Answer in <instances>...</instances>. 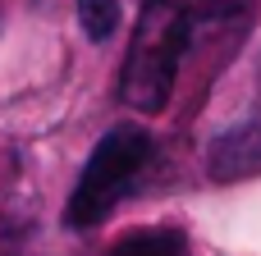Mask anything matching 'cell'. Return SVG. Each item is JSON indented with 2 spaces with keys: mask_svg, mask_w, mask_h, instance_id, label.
Wrapping results in <instances>:
<instances>
[{
  "mask_svg": "<svg viewBox=\"0 0 261 256\" xmlns=\"http://www.w3.org/2000/svg\"><path fill=\"white\" fill-rule=\"evenodd\" d=\"M78 27L92 41H110L119 27V0H78Z\"/></svg>",
  "mask_w": 261,
  "mask_h": 256,
  "instance_id": "cell-5",
  "label": "cell"
},
{
  "mask_svg": "<svg viewBox=\"0 0 261 256\" xmlns=\"http://www.w3.org/2000/svg\"><path fill=\"white\" fill-rule=\"evenodd\" d=\"M206 174H211L216 183H239V179L261 174V119L239 124V128H229V133H220V137L211 142Z\"/></svg>",
  "mask_w": 261,
  "mask_h": 256,
  "instance_id": "cell-3",
  "label": "cell"
},
{
  "mask_svg": "<svg viewBox=\"0 0 261 256\" xmlns=\"http://www.w3.org/2000/svg\"><path fill=\"white\" fill-rule=\"evenodd\" d=\"M151 133L138 128V124H115L96 151L87 156L73 192H69V206H64V224L69 229H96L142 179V169L151 165Z\"/></svg>",
  "mask_w": 261,
  "mask_h": 256,
  "instance_id": "cell-2",
  "label": "cell"
},
{
  "mask_svg": "<svg viewBox=\"0 0 261 256\" xmlns=\"http://www.w3.org/2000/svg\"><path fill=\"white\" fill-rule=\"evenodd\" d=\"M106 256H188V243L179 229H138L119 238Z\"/></svg>",
  "mask_w": 261,
  "mask_h": 256,
  "instance_id": "cell-4",
  "label": "cell"
},
{
  "mask_svg": "<svg viewBox=\"0 0 261 256\" xmlns=\"http://www.w3.org/2000/svg\"><path fill=\"white\" fill-rule=\"evenodd\" d=\"M197 18V0H147L138 27L128 37L119 101L138 115H161L179 82V60L188 50V32Z\"/></svg>",
  "mask_w": 261,
  "mask_h": 256,
  "instance_id": "cell-1",
  "label": "cell"
}]
</instances>
